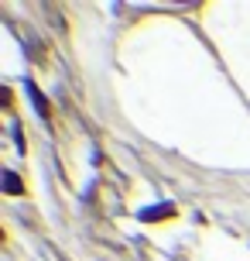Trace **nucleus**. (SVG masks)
<instances>
[{"label":"nucleus","instance_id":"1","mask_svg":"<svg viewBox=\"0 0 250 261\" xmlns=\"http://www.w3.org/2000/svg\"><path fill=\"white\" fill-rule=\"evenodd\" d=\"M171 213H175V206H171V203H161V206L141 210L137 217H141V220H161V217H171Z\"/></svg>","mask_w":250,"mask_h":261},{"label":"nucleus","instance_id":"3","mask_svg":"<svg viewBox=\"0 0 250 261\" xmlns=\"http://www.w3.org/2000/svg\"><path fill=\"white\" fill-rule=\"evenodd\" d=\"M4 179H7V182H4V189H7V193H24V189H21V182H17V175H14V172H7V175H4Z\"/></svg>","mask_w":250,"mask_h":261},{"label":"nucleus","instance_id":"2","mask_svg":"<svg viewBox=\"0 0 250 261\" xmlns=\"http://www.w3.org/2000/svg\"><path fill=\"white\" fill-rule=\"evenodd\" d=\"M27 93H31V103H35V110H38L41 117L48 120V103H45V96H41V90L35 86V83H27Z\"/></svg>","mask_w":250,"mask_h":261}]
</instances>
